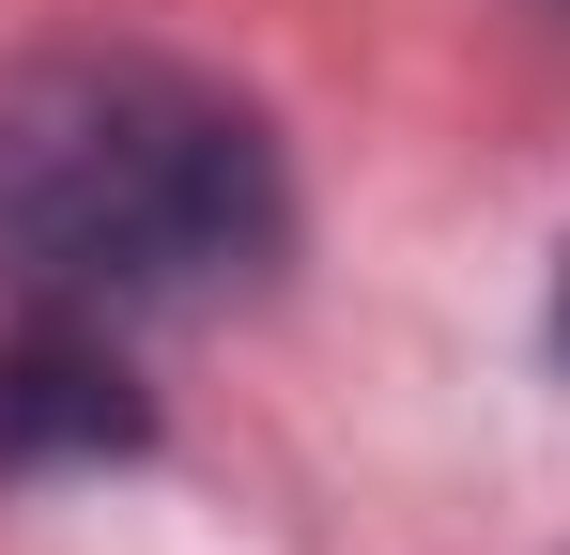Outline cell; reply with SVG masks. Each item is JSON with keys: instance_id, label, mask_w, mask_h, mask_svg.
<instances>
[{"instance_id": "7a4b0ae2", "label": "cell", "mask_w": 570, "mask_h": 555, "mask_svg": "<svg viewBox=\"0 0 570 555\" xmlns=\"http://www.w3.org/2000/svg\"><path fill=\"white\" fill-rule=\"evenodd\" d=\"M124 448H155V401L124 386L108 324L31 309L0 340V478H31V463H124Z\"/></svg>"}, {"instance_id": "3957f363", "label": "cell", "mask_w": 570, "mask_h": 555, "mask_svg": "<svg viewBox=\"0 0 570 555\" xmlns=\"http://www.w3.org/2000/svg\"><path fill=\"white\" fill-rule=\"evenodd\" d=\"M556 356H570V278H556Z\"/></svg>"}, {"instance_id": "6da1fadb", "label": "cell", "mask_w": 570, "mask_h": 555, "mask_svg": "<svg viewBox=\"0 0 570 555\" xmlns=\"http://www.w3.org/2000/svg\"><path fill=\"white\" fill-rule=\"evenodd\" d=\"M293 247V185L247 93L155 47L0 62V293L16 309H216Z\"/></svg>"}]
</instances>
